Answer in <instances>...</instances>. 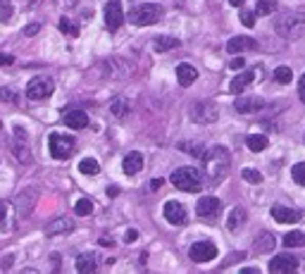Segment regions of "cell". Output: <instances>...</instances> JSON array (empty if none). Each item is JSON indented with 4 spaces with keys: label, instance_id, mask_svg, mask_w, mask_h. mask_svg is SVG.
<instances>
[{
    "label": "cell",
    "instance_id": "32",
    "mask_svg": "<svg viewBox=\"0 0 305 274\" xmlns=\"http://www.w3.org/2000/svg\"><path fill=\"white\" fill-rule=\"evenodd\" d=\"M274 10H277V0H257L255 12L260 14V17H267V14H272Z\"/></svg>",
    "mask_w": 305,
    "mask_h": 274
},
{
    "label": "cell",
    "instance_id": "33",
    "mask_svg": "<svg viewBox=\"0 0 305 274\" xmlns=\"http://www.w3.org/2000/svg\"><path fill=\"white\" fill-rule=\"evenodd\" d=\"M74 213L79 215V217H86V215L93 213V203H91V200H86V198L76 200V203H74Z\"/></svg>",
    "mask_w": 305,
    "mask_h": 274
},
{
    "label": "cell",
    "instance_id": "43",
    "mask_svg": "<svg viewBox=\"0 0 305 274\" xmlns=\"http://www.w3.org/2000/svg\"><path fill=\"white\" fill-rule=\"evenodd\" d=\"M298 96H300V100H303V105H305V74L298 79Z\"/></svg>",
    "mask_w": 305,
    "mask_h": 274
},
{
    "label": "cell",
    "instance_id": "6",
    "mask_svg": "<svg viewBox=\"0 0 305 274\" xmlns=\"http://www.w3.org/2000/svg\"><path fill=\"white\" fill-rule=\"evenodd\" d=\"M217 117H220V110L212 100H201L191 105V119L195 124H212L217 122Z\"/></svg>",
    "mask_w": 305,
    "mask_h": 274
},
{
    "label": "cell",
    "instance_id": "14",
    "mask_svg": "<svg viewBox=\"0 0 305 274\" xmlns=\"http://www.w3.org/2000/svg\"><path fill=\"white\" fill-rule=\"evenodd\" d=\"M220 210H222V203H220V198H215V196H205V198H201L198 200V205H195V213H198V217H203V219L217 217Z\"/></svg>",
    "mask_w": 305,
    "mask_h": 274
},
{
    "label": "cell",
    "instance_id": "46",
    "mask_svg": "<svg viewBox=\"0 0 305 274\" xmlns=\"http://www.w3.org/2000/svg\"><path fill=\"white\" fill-rule=\"evenodd\" d=\"M14 57L12 55H0V65H12Z\"/></svg>",
    "mask_w": 305,
    "mask_h": 274
},
{
    "label": "cell",
    "instance_id": "31",
    "mask_svg": "<svg viewBox=\"0 0 305 274\" xmlns=\"http://www.w3.org/2000/svg\"><path fill=\"white\" fill-rule=\"evenodd\" d=\"M110 112L115 117H126V112H129V103H126V98H115L112 100V105H110Z\"/></svg>",
    "mask_w": 305,
    "mask_h": 274
},
{
    "label": "cell",
    "instance_id": "30",
    "mask_svg": "<svg viewBox=\"0 0 305 274\" xmlns=\"http://www.w3.org/2000/svg\"><path fill=\"white\" fill-rule=\"evenodd\" d=\"M79 172H81V174H89V177H93V174H98V172H100V164H98V160H93V158H83L81 162H79Z\"/></svg>",
    "mask_w": 305,
    "mask_h": 274
},
{
    "label": "cell",
    "instance_id": "18",
    "mask_svg": "<svg viewBox=\"0 0 305 274\" xmlns=\"http://www.w3.org/2000/svg\"><path fill=\"white\" fill-rule=\"evenodd\" d=\"M272 217L281 222V224H293V222H298L303 215L300 210H293V207H286V205H274L272 207Z\"/></svg>",
    "mask_w": 305,
    "mask_h": 274
},
{
    "label": "cell",
    "instance_id": "7",
    "mask_svg": "<svg viewBox=\"0 0 305 274\" xmlns=\"http://www.w3.org/2000/svg\"><path fill=\"white\" fill-rule=\"evenodd\" d=\"M53 91H55V81H53L50 76H36L27 86V98L29 100H43V98H48Z\"/></svg>",
    "mask_w": 305,
    "mask_h": 274
},
{
    "label": "cell",
    "instance_id": "34",
    "mask_svg": "<svg viewBox=\"0 0 305 274\" xmlns=\"http://www.w3.org/2000/svg\"><path fill=\"white\" fill-rule=\"evenodd\" d=\"M274 79H277L279 83H291V79H293V72H291V67H286V65H281V67H277V72H274Z\"/></svg>",
    "mask_w": 305,
    "mask_h": 274
},
{
    "label": "cell",
    "instance_id": "11",
    "mask_svg": "<svg viewBox=\"0 0 305 274\" xmlns=\"http://www.w3.org/2000/svg\"><path fill=\"white\" fill-rule=\"evenodd\" d=\"M105 24H107V29H112V31H117V29L124 24V10H122V3H119V0H110V3L105 5Z\"/></svg>",
    "mask_w": 305,
    "mask_h": 274
},
{
    "label": "cell",
    "instance_id": "35",
    "mask_svg": "<svg viewBox=\"0 0 305 274\" xmlns=\"http://www.w3.org/2000/svg\"><path fill=\"white\" fill-rule=\"evenodd\" d=\"M0 100H3V103L14 105V103H19V96L14 93V89H10V86H3V89H0Z\"/></svg>",
    "mask_w": 305,
    "mask_h": 274
},
{
    "label": "cell",
    "instance_id": "4",
    "mask_svg": "<svg viewBox=\"0 0 305 274\" xmlns=\"http://www.w3.org/2000/svg\"><path fill=\"white\" fill-rule=\"evenodd\" d=\"M160 19H162V5H158V3H143L129 12V22L134 27H150Z\"/></svg>",
    "mask_w": 305,
    "mask_h": 274
},
{
    "label": "cell",
    "instance_id": "41",
    "mask_svg": "<svg viewBox=\"0 0 305 274\" xmlns=\"http://www.w3.org/2000/svg\"><path fill=\"white\" fill-rule=\"evenodd\" d=\"M41 31V24H27L24 27V36H36Z\"/></svg>",
    "mask_w": 305,
    "mask_h": 274
},
{
    "label": "cell",
    "instance_id": "44",
    "mask_svg": "<svg viewBox=\"0 0 305 274\" xmlns=\"http://www.w3.org/2000/svg\"><path fill=\"white\" fill-rule=\"evenodd\" d=\"M10 17H12V7L5 5V7H3V12H0V22H7Z\"/></svg>",
    "mask_w": 305,
    "mask_h": 274
},
{
    "label": "cell",
    "instance_id": "51",
    "mask_svg": "<svg viewBox=\"0 0 305 274\" xmlns=\"http://www.w3.org/2000/svg\"><path fill=\"white\" fill-rule=\"evenodd\" d=\"M117 193H119L117 186H110V188H107V196H117Z\"/></svg>",
    "mask_w": 305,
    "mask_h": 274
},
{
    "label": "cell",
    "instance_id": "39",
    "mask_svg": "<svg viewBox=\"0 0 305 274\" xmlns=\"http://www.w3.org/2000/svg\"><path fill=\"white\" fill-rule=\"evenodd\" d=\"M255 17H257V12L255 10H241V22H243V27H253L255 24Z\"/></svg>",
    "mask_w": 305,
    "mask_h": 274
},
{
    "label": "cell",
    "instance_id": "38",
    "mask_svg": "<svg viewBox=\"0 0 305 274\" xmlns=\"http://www.w3.org/2000/svg\"><path fill=\"white\" fill-rule=\"evenodd\" d=\"M241 177H243V181H248V184H260V181H263V174L257 170H243Z\"/></svg>",
    "mask_w": 305,
    "mask_h": 274
},
{
    "label": "cell",
    "instance_id": "40",
    "mask_svg": "<svg viewBox=\"0 0 305 274\" xmlns=\"http://www.w3.org/2000/svg\"><path fill=\"white\" fill-rule=\"evenodd\" d=\"M7 213H10V205H7V203H0V226H3V229H5L7 226Z\"/></svg>",
    "mask_w": 305,
    "mask_h": 274
},
{
    "label": "cell",
    "instance_id": "25",
    "mask_svg": "<svg viewBox=\"0 0 305 274\" xmlns=\"http://www.w3.org/2000/svg\"><path fill=\"white\" fill-rule=\"evenodd\" d=\"M174 48H179V38H174V36H155L152 38V50H158V53H167Z\"/></svg>",
    "mask_w": 305,
    "mask_h": 274
},
{
    "label": "cell",
    "instance_id": "3",
    "mask_svg": "<svg viewBox=\"0 0 305 274\" xmlns=\"http://www.w3.org/2000/svg\"><path fill=\"white\" fill-rule=\"evenodd\" d=\"M179 191H201L203 188V174L195 167H179V170L172 172V179H169Z\"/></svg>",
    "mask_w": 305,
    "mask_h": 274
},
{
    "label": "cell",
    "instance_id": "24",
    "mask_svg": "<svg viewBox=\"0 0 305 274\" xmlns=\"http://www.w3.org/2000/svg\"><path fill=\"white\" fill-rule=\"evenodd\" d=\"M98 269V255L93 253H83L76 258V272H83V274H91Z\"/></svg>",
    "mask_w": 305,
    "mask_h": 274
},
{
    "label": "cell",
    "instance_id": "45",
    "mask_svg": "<svg viewBox=\"0 0 305 274\" xmlns=\"http://www.w3.org/2000/svg\"><path fill=\"white\" fill-rule=\"evenodd\" d=\"M139 239V231L136 229H132V231H126V236H124V243H134V241Z\"/></svg>",
    "mask_w": 305,
    "mask_h": 274
},
{
    "label": "cell",
    "instance_id": "47",
    "mask_svg": "<svg viewBox=\"0 0 305 274\" xmlns=\"http://www.w3.org/2000/svg\"><path fill=\"white\" fill-rule=\"evenodd\" d=\"M57 5H62V7H67V10H70V7L76 5V0H57Z\"/></svg>",
    "mask_w": 305,
    "mask_h": 274
},
{
    "label": "cell",
    "instance_id": "29",
    "mask_svg": "<svg viewBox=\"0 0 305 274\" xmlns=\"http://www.w3.org/2000/svg\"><path fill=\"white\" fill-rule=\"evenodd\" d=\"M284 246L286 248H303L305 246V234L303 231H289L284 236Z\"/></svg>",
    "mask_w": 305,
    "mask_h": 274
},
{
    "label": "cell",
    "instance_id": "5",
    "mask_svg": "<svg viewBox=\"0 0 305 274\" xmlns=\"http://www.w3.org/2000/svg\"><path fill=\"white\" fill-rule=\"evenodd\" d=\"M48 148H50V155L55 160H67L74 153V138L67 136V134L53 131L48 136Z\"/></svg>",
    "mask_w": 305,
    "mask_h": 274
},
{
    "label": "cell",
    "instance_id": "26",
    "mask_svg": "<svg viewBox=\"0 0 305 274\" xmlns=\"http://www.w3.org/2000/svg\"><path fill=\"white\" fill-rule=\"evenodd\" d=\"M243 224H246V210H243V207H234V210L229 213V219H227L229 231H238Z\"/></svg>",
    "mask_w": 305,
    "mask_h": 274
},
{
    "label": "cell",
    "instance_id": "20",
    "mask_svg": "<svg viewBox=\"0 0 305 274\" xmlns=\"http://www.w3.org/2000/svg\"><path fill=\"white\" fill-rule=\"evenodd\" d=\"M177 79H179L181 86H191V83L198 79V69H195L191 62H179V65H177Z\"/></svg>",
    "mask_w": 305,
    "mask_h": 274
},
{
    "label": "cell",
    "instance_id": "53",
    "mask_svg": "<svg viewBox=\"0 0 305 274\" xmlns=\"http://www.w3.org/2000/svg\"><path fill=\"white\" fill-rule=\"evenodd\" d=\"M0 3H10V0H0Z\"/></svg>",
    "mask_w": 305,
    "mask_h": 274
},
{
    "label": "cell",
    "instance_id": "10",
    "mask_svg": "<svg viewBox=\"0 0 305 274\" xmlns=\"http://www.w3.org/2000/svg\"><path fill=\"white\" fill-rule=\"evenodd\" d=\"M255 76L260 79V76H263V69H243V72H238V74L231 79L229 91H231V93H241V91H246V86H250V83L255 81Z\"/></svg>",
    "mask_w": 305,
    "mask_h": 274
},
{
    "label": "cell",
    "instance_id": "1",
    "mask_svg": "<svg viewBox=\"0 0 305 274\" xmlns=\"http://www.w3.org/2000/svg\"><path fill=\"white\" fill-rule=\"evenodd\" d=\"M203 167H205V177L210 179V184H220L224 177L229 174V167H231V155H229L227 148L222 145H212L205 151L203 155Z\"/></svg>",
    "mask_w": 305,
    "mask_h": 274
},
{
    "label": "cell",
    "instance_id": "37",
    "mask_svg": "<svg viewBox=\"0 0 305 274\" xmlns=\"http://www.w3.org/2000/svg\"><path fill=\"white\" fill-rule=\"evenodd\" d=\"M60 29H62L67 36H79V24H74L70 17H62V19H60Z\"/></svg>",
    "mask_w": 305,
    "mask_h": 274
},
{
    "label": "cell",
    "instance_id": "2",
    "mask_svg": "<svg viewBox=\"0 0 305 274\" xmlns=\"http://www.w3.org/2000/svg\"><path fill=\"white\" fill-rule=\"evenodd\" d=\"M274 31L277 36L286 41H296L305 34V14L303 12H281L274 22Z\"/></svg>",
    "mask_w": 305,
    "mask_h": 274
},
{
    "label": "cell",
    "instance_id": "50",
    "mask_svg": "<svg viewBox=\"0 0 305 274\" xmlns=\"http://www.w3.org/2000/svg\"><path fill=\"white\" fill-rule=\"evenodd\" d=\"M100 246H112V239L110 236H103V239H100Z\"/></svg>",
    "mask_w": 305,
    "mask_h": 274
},
{
    "label": "cell",
    "instance_id": "27",
    "mask_svg": "<svg viewBox=\"0 0 305 274\" xmlns=\"http://www.w3.org/2000/svg\"><path fill=\"white\" fill-rule=\"evenodd\" d=\"M274 246H277V239H274L270 231L260 234V236L255 239V243H253V248H255L257 253H267V250H272Z\"/></svg>",
    "mask_w": 305,
    "mask_h": 274
},
{
    "label": "cell",
    "instance_id": "13",
    "mask_svg": "<svg viewBox=\"0 0 305 274\" xmlns=\"http://www.w3.org/2000/svg\"><path fill=\"white\" fill-rule=\"evenodd\" d=\"M36 198H38V193H36L34 188H24V191L17 196V217L19 219L29 217L36 205Z\"/></svg>",
    "mask_w": 305,
    "mask_h": 274
},
{
    "label": "cell",
    "instance_id": "15",
    "mask_svg": "<svg viewBox=\"0 0 305 274\" xmlns=\"http://www.w3.org/2000/svg\"><path fill=\"white\" fill-rule=\"evenodd\" d=\"M255 48H257V41L250 38V36H234V38H229V43H227V50L231 55L248 53V50H255Z\"/></svg>",
    "mask_w": 305,
    "mask_h": 274
},
{
    "label": "cell",
    "instance_id": "9",
    "mask_svg": "<svg viewBox=\"0 0 305 274\" xmlns=\"http://www.w3.org/2000/svg\"><path fill=\"white\" fill-rule=\"evenodd\" d=\"M300 267V260L298 258H291V255H277L270 260V272L272 274H293L296 269Z\"/></svg>",
    "mask_w": 305,
    "mask_h": 274
},
{
    "label": "cell",
    "instance_id": "19",
    "mask_svg": "<svg viewBox=\"0 0 305 274\" xmlns=\"http://www.w3.org/2000/svg\"><path fill=\"white\" fill-rule=\"evenodd\" d=\"M62 122L70 127V129H83L89 127V115L83 110H67L62 117Z\"/></svg>",
    "mask_w": 305,
    "mask_h": 274
},
{
    "label": "cell",
    "instance_id": "17",
    "mask_svg": "<svg viewBox=\"0 0 305 274\" xmlns=\"http://www.w3.org/2000/svg\"><path fill=\"white\" fill-rule=\"evenodd\" d=\"M236 112H241V115H250V112H260L265 108V100L257 96H243L236 100Z\"/></svg>",
    "mask_w": 305,
    "mask_h": 274
},
{
    "label": "cell",
    "instance_id": "22",
    "mask_svg": "<svg viewBox=\"0 0 305 274\" xmlns=\"http://www.w3.org/2000/svg\"><path fill=\"white\" fill-rule=\"evenodd\" d=\"M107 65V74L110 76H115V79H124V76H129L132 74V67H129V62L126 60H122V57H115V60H110V62H105Z\"/></svg>",
    "mask_w": 305,
    "mask_h": 274
},
{
    "label": "cell",
    "instance_id": "48",
    "mask_svg": "<svg viewBox=\"0 0 305 274\" xmlns=\"http://www.w3.org/2000/svg\"><path fill=\"white\" fill-rule=\"evenodd\" d=\"M241 274H260V269H257V267H243Z\"/></svg>",
    "mask_w": 305,
    "mask_h": 274
},
{
    "label": "cell",
    "instance_id": "42",
    "mask_svg": "<svg viewBox=\"0 0 305 274\" xmlns=\"http://www.w3.org/2000/svg\"><path fill=\"white\" fill-rule=\"evenodd\" d=\"M231 69H236V72H241L243 67H246V62H243V57H236V60H231V65H229Z\"/></svg>",
    "mask_w": 305,
    "mask_h": 274
},
{
    "label": "cell",
    "instance_id": "28",
    "mask_svg": "<svg viewBox=\"0 0 305 274\" xmlns=\"http://www.w3.org/2000/svg\"><path fill=\"white\" fill-rule=\"evenodd\" d=\"M246 145H248V151L253 153H263L267 145H270V141H267V136H263V134H250L248 138H246Z\"/></svg>",
    "mask_w": 305,
    "mask_h": 274
},
{
    "label": "cell",
    "instance_id": "8",
    "mask_svg": "<svg viewBox=\"0 0 305 274\" xmlns=\"http://www.w3.org/2000/svg\"><path fill=\"white\" fill-rule=\"evenodd\" d=\"M188 255H191L193 262H210L217 258V246L212 241H195L191 250H188Z\"/></svg>",
    "mask_w": 305,
    "mask_h": 274
},
{
    "label": "cell",
    "instance_id": "36",
    "mask_svg": "<svg viewBox=\"0 0 305 274\" xmlns=\"http://www.w3.org/2000/svg\"><path fill=\"white\" fill-rule=\"evenodd\" d=\"M291 177L298 186H305V162H296L291 170Z\"/></svg>",
    "mask_w": 305,
    "mask_h": 274
},
{
    "label": "cell",
    "instance_id": "12",
    "mask_svg": "<svg viewBox=\"0 0 305 274\" xmlns=\"http://www.w3.org/2000/svg\"><path fill=\"white\" fill-rule=\"evenodd\" d=\"M162 215H165V219L174 226L186 224V210H184V205L177 203V200H167L165 207H162Z\"/></svg>",
    "mask_w": 305,
    "mask_h": 274
},
{
    "label": "cell",
    "instance_id": "52",
    "mask_svg": "<svg viewBox=\"0 0 305 274\" xmlns=\"http://www.w3.org/2000/svg\"><path fill=\"white\" fill-rule=\"evenodd\" d=\"M229 3H231V5H234V7H241L243 3H246V0H229Z\"/></svg>",
    "mask_w": 305,
    "mask_h": 274
},
{
    "label": "cell",
    "instance_id": "23",
    "mask_svg": "<svg viewBox=\"0 0 305 274\" xmlns=\"http://www.w3.org/2000/svg\"><path fill=\"white\" fill-rule=\"evenodd\" d=\"M122 170H124V174H129V177L139 174V172L143 170V155H141L139 151L129 153V155L124 158V162H122Z\"/></svg>",
    "mask_w": 305,
    "mask_h": 274
},
{
    "label": "cell",
    "instance_id": "21",
    "mask_svg": "<svg viewBox=\"0 0 305 274\" xmlns=\"http://www.w3.org/2000/svg\"><path fill=\"white\" fill-rule=\"evenodd\" d=\"M74 229V219L70 217H57V219H50L46 224V234L48 236H55V234H67Z\"/></svg>",
    "mask_w": 305,
    "mask_h": 274
},
{
    "label": "cell",
    "instance_id": "16",
    "mask_svg": "<svg viewBox=\"0 0 305 274\" xmlns=\"http://www.w3.org/2000/svg\"><path fill=\"white\" fill-rule=\"evenodd\" d=\"M14 136H17V141H14L12 145V153H14V158H19V162H31V153H29V145H27V131L24 129H14Z\"/></svg>",
    "mask_w": 305,
    "mask_h": 274
},
{
    "label": "cell",
    "instance_id": "49",
    "mask_svg": "<svg viewBox=\"0 0 305 274\" xmlns=\"http://www.w3.org/2000/svg\"><path fill=\"white\" fill-rule=\"evenodd\" d=\"M160 186H162V179H152V181H150V188H152V191H155V188H160Z\"/></svg>",
    "mask_w": 305,
    "mask_h": 274
}]
</instances>
